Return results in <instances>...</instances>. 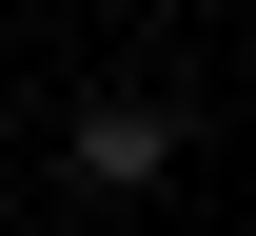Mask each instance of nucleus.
Listing matches in <instances>:
<instances>
[{
  "mask_svg": "<svg viewBox=\"0 0 256 236\" xmlns=\"http://www.w3.org/2000/svg\"><path fill=\"white\" fill-rule=\"evenodd\" d=\"M158 158H178V118H138V99H118V118H79V177H98V197H138Z\"/></svg>",
  "mask_w": 256,
  "mask_h": 236,
  "instance_id": "1",
  "label": "nucleus"
}]
</instances>
